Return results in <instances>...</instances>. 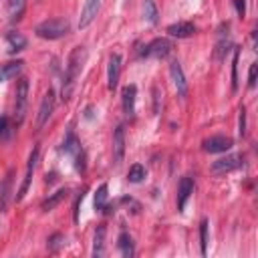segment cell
Listing matches in <instances>:
<instances>
[{"label":"cell","instance_id":"cell-1","mask_svg":"<svg viewBox=\"0 0 258 258\" xmlns=\"http://www.w3.org/2000/svg\"><path fill=\"white\" fill-rule=\"evenodd\" d=\"M87 60V50L85 46H75L69 54L67 67H64V79H62V89H60V97L62 101H69L73 95V89L77 85V79L83 71V64Z\"/></svg>","mask_w":258,"mask_h":258},{"label":"cell","instance_id":"cell-2","mask_svg":"<svg viewBox=\"0 0 258 258\" xmlns=\"http://www.w3.org/2000/svg\"><path fill=\"white\" fill-rule=\"evenodd\" d=\"M71 30V22L67 18H48L44 22H40L34 32L36 36L44 38V40H56V38H62L67 32Z\"/></svg>","mask_w":258,"mask_h":258},{"label":"cell","instance_id":"cell-3","mask_svg":"<svg viewBox=\"0 0 258 258\" xmlns=\"http://www.w3.org/2000/svg\"><path fill=\"white\" fill-rule=\"evenodd\" d=\"M26 107H28V79L20 77L16 83V91H14V121H16V125L24 121Z\"/></svg>","mask_w":258,"mask_h":258},{"label":"cell","instance_id":"cell-4","mask_svg":"<svg viewBox=\"0 0 258 258\" xmlns=\"http://www.w3.org/2000/svg\"><path fill=\"white\" fill-rule=\"evenodd\" d=\"M62 149H64V153L73 155L77 171H85V167H87V163H85V151H83L81 141L77 139V135H75L73 131H69V133H67L64 141H62Z\"/></svg>","mask_w":258,"mask_h":258},{"label":"cell","instance_id":"cell-5","mask_svg":"<svg viewBox=\"0 0 258 258\" xmlns=\"http://www.w3.org/2000/svg\"><path fill=\"white\" fill-rule=\"evenodd\" d=\"M171 52V42L167 38H153L149 44L143 46L141 56H151V58H165Z\"/></svg>","mask_w":258,"mask_h":258},{"label":"cell","instance_id":"cell-6","mask_svg":"<svg viewBox=\"0 0 258 258\" xmlns=\"http://www.w3.org/2000/svg\"><path fill=\"white\" fill-rule=\"evenodd\" d=\"M38 153H40V149H38V145H34V147H32V151H30V155H28L26 173H24V179H22V183H20V187H18V194H16V202H20V200L26 196L28 187H30V181H32V173H34V167H36V161H38Z\"/></svg>","mask_w":258,"mask_h":258},{"label":"cell","instance_id":"cell-7","mask_svg":"<svg viewBox=\"0 0 258 258\" xmlns=\"http://www.w3.org/2000/svg\"><path fill=\"white\" fill-rule=\"evenodd\" d=\"M52 111H54V91L48 89V91L44 93L42 101H40V107H38V113H36V125H38V127H44V125L48 123Z\"/></svg>","mask_w":258,"mask_h":258},{"label":"cell","instance_id":"cell-8","mask_svg":"<svg viewBox=\"0 0 258 258\" xmlns=\"http://www.w3.org/2000/svg\"><path fill=\"white\" fill-rule=\"evenodd\" d=\"M242 161H244V157H242V155H238V153H232V155H226V157H220V159H216V161L210 165V169H212L214 173H226V171L238 169V167L242 165Z\"/></svg>","mask_w":258,"mask_h":258},{"label":"cell","instance_id":"cell-9","mask_svg":"<svg viewBox=\"0 0 258 258\" xmlns=\"http://www.w3.org/2000/svg\"><path fill=\"white\" fill-rule=\"evenodd\" d=\"M169 75H171L173 87L177 91V97H185L187 95V81H185V75H183V69H181L179 60L169 62Z\"/></svg>","mask_w":258,"mask_h":258},{"label":"cell","instance_id":"cell-10","mask_svg":"<svg viewBox=\"0 0 258 258\" xmlns=\"http://www.w3.org/2000/svg\"><path fill=\"white\" fill-rule=\"evenodd\" d=\"M234 141L232 137H226V135H212L204 141V151L208 153H224L228 149H232Z\"/></svg>","mask_w":258,"mask_h":258},{"label":"cell","instance_id":"cell-11","mask_svg":"<svg viewBox=\"0 0 258 258\" xmlns=\"http://www.w3.org/2000/svg\"><path fill=\"white\" fill-rule=\"evenodd\" d=\"M119 75H121V56L117 52H113L109 56V62H107V89L109 91H115L117 89Z\"/></svg>","mask_w":258,"mask_h":258},{"label":"cell","instance_id":"cell-12","mask_svg":"<svg viewBox=\"0 0 258 258\" xmlns=\"http://www.w3.org/2000/svg\"><path fill=\"white\" fill-rule=\"evenodd\" d=\"M191 194H194V179L189 175H185L179 179V185H177V210L179 212L185 210V204Z\"/></svg>","mask_w":258,"mask_h":258},{"label":"cell","instance_id":"cell-13","mask_svg":"<svg viewBox=\"0 0 258 258\" xmlns=\"http://www.w3.org/2000/svg\"><path fill=\"white\" fill-rule=\"evenodd\" d=\"M125 155V127L117 125L113 131V159L115 163H121Z\"/></svg>","mask_w":258,"mask_h":258},{"label":"cell","instance_id":"cell-14","mask_svg":"<svg viewBox=\"0 0 258 258\" xmlns=\"http://www.w3.org/2000/svg\"><path fill=\"white\" fill-rule=\"evenodd\" d=\"M135 97H137V87L135 85H127L121 91V103H123V113L127 117L135 115Z\"/></svg>","mask_w":258,"mask_h":258},{"label":"cell","instance_id":"cell-15","mask_svg":"<svg viewBox=\"0 0 258 258\" xmlns=\"http://www.w3.org/2000/svg\"><path fill=\"white\" fill-rule=\"evenodd\" d=\"M99 6H101V0H85V6H83V12H81V18H79V28H87L97 12H99Z\"/></svg>","mask_w":258,"mask_h":258},{"label":"cell","instance_id":"cell-16","mask_svg":"<svg viewBox=\"0 0 258 258\" xmlns=\"http://www.w3.org/2000/svg\"><path fill=\"white\" fill-rule=\"evenodd\" d=\"M194 32H196V26H194V22H187V20H179V22H173L167 26V34L173 38H187Z\"/></svg>","mask_w":258,"mask_h":258},{"label":"cell","instance_id":"cell-17","mask_svg":"<svg viewBox=\"0 0 258 258\" xmlns=\"http://www.w3.org/2000/svg\"><path fill=\"white\" fill-rule=\"evenodd\" d=\"M6 46H8V52L10 54H16V52H20V50H24L26 48V38H24V34H20V32H8L6 34Z\"/></svg>","mask_w":258,"mask_h":258},{"label":"cell","instance_id":"cell-18","mask_svg":"<svg viewBox=\"0 0 258 258\" xmlns=\"http://www.w3.org/2000/svg\"><path fill=\"white\" fill-rule=\"evenodd\" d=\"M22 60H10L6 64H0V81H8L12 77H16L22 71Z\"/></svg>","mask_w":258,"mask_h":258},{"label":"cell","instance_id":"cell-19","mask_svg":"<svg viewBox=\"0 0 258 258\" xmlns=\"http://www.w3.org/2000/svg\"><path fill=\"white\" fill-rule=\"evenodd\" d=\"M8 20L10 22H18L24 14V8H26V0H8Z\"/></svg>","mask_w":258,"mask_h":258},{"label":"cell","instance_id":"cell-20","mask_svg":"<svg viewBox=\"0 0 258 258\" xmlns=\"http://www.w3.org/2000/svg\"><path fill=\"white\" fill-rule=\"evenodd\" d=\"M105 254V226H99L95 230V238H93V256L101 258Z\"/></svg>","mask_w":258,"mask_h":258},{"label":"cell","instance_id":"cell-21","mask_svg":"<svg viewBox=\"0 0 258 258\" xmlns=\"http://www.w3.org/2000/svg\"><path fill=\"white\" fill-rule=\"evenodd\" d=\"M117 246H119V250H121V254H123L125 258H131V256L135 254V246H133V240H131V236H129L127 232H121V234H119Z\"/></svg>","mask_w":258,"mask_h":258},{"label":"cell","instance_id":"cell-22","mask_svg":"<svg viewBox=\"0 0 258 258\" xmlns=\"http://www.w3.org/2000/svg\"><path fill=\"white\" fill-rule=\"evenodd\" d=\"M67 194H69V189H58V191H54L52 196H48L44 202H42V212H50V210H54L64 198H67Z\"/></svg>","mask_w":258,"mask_h":258},{"label":"cell","instance_id":"cell-23","mask_svg":"<svg viewBox=\"0 0 258 258\" xmlns=\"http://www.w3.org/2000/svg\"><path fill=\"white\" fill-rule=\"evenodd\" d=\"M107 196H109V187H107V183H101L97 187V191H95V210L97 212H105Z\"/></svg>","mask_w":258,"mask_h":258},{"label":"cell","instance_id":"cell-24","mask_svg":"<svg viewBox=\"0 0 258 258\" xmlns=\"http://www.w3.org/2000/svg\"><path fill=\"white\" fill-rule=\"evenodd\" d=\"M143 16H145L147 22L157 24L159 12H157V6H155V0H143Z\"/></svg>","mask_w":258,"mask_h":258},{"label":"cell","instance_id":"cell-25","mask_svg":"<svg viewBox=\"0 0 258 258\" xmlns=\"http://www.w3.org/2000/svg\"><path fill=\"white\" fill-rule=\"evenodd\" d=\"M228 46H230V38H228V28H226V32H220V38H218V42H216L214 56H216V58H224V54L228 52Z\"/></svg>","mask_w":258,"mask_h":258},{"label":"cell","instance_id":"cell-26","mask_svg":"<svg viewBox=\"0 0 258 258\" xmlns=\"http://www.w3.org/2000/svg\"><path fill=\"white\" fill-rule=\"evenodd\" d=\"M147 175V171H145V167L141 165V163H135V165H131L129 167V171H127V179L131 181V183H139V181H143V177Z\"/></svg>","mask_w":258,"mask_h":258},{"label":"cell","instance_id":"cell-27","mask_svg":"<svg viewBox=\"0 0 258 258\" xmlns=\"http://www.w3.org/2000/svg\"><path fill=\"white\" fill-rule=\"evenodd\" d=\"M12 131H14L12 121L8 117H0V141H8L12 137Z\"/></svg>","mask_w":258,"mask_h":258},{"label":"cell","instance_id":"cell-28","mask_svg":"<svg viewBox=\"0 0 258 258\" xmlns=\"http://www.w3.org/2000/svg\"><path fill=\"white\" fill-rule=\"evenodd\" d=\"M200 246H202V256L208 254V220H202L200 224Z\"/></svg>","mask_w":258,"mask_h":258},{"label":"cell","instance_id":"cell-29","mask_svg":"<svg viewBox=\"0 0 258 258\" xmlns=\"http://www.w3.org/2000/svg\"><path fill=\"white\" fill-rule=\"evenodd\" d=\"M62 244H64V236L62 234H52L48 238V250H52V252H56Z\"/></svg>","mask_w":258,"mask_h":258},{"label":"cell","instance_id":"cell-30","mask_svg":"<svg viewBox=\"0 0 258 258\" xmlns=\"http://www.w3.org/2000/svg\"><path fill=\"white\" fill-rule=\"evenodd\" d=\"M8 187H10V173H8V177L4 179V185L0 187V210H4V206H6V200H8Z\"/></svg>","mask_w":258,"mask_h":258},{"label":"cell","instance_id":"cell-31","mask_svg":"<svg viewBox=\"0 0 258 258\" xmlns=\"http://www.w3.org/2000/svg\"><path fill=\"white\" fill-rule=\"evenodd\" d=\"M238 56H240V50L236 48L234 50V64H232V89L234 91L238 89V73H236V69H238Z\"/></svg>","mask_w":258,"mask_h":258},{"label":"cell","instance_id":"cell-32","mask_svg":"<svg viewBox=\"0 0 258 258\" xmlns=\"http://www.w3.org/2000/svg\"><path fill=\"white\" fill-rule=\"evenodd\" d=\"M256 75H258V64L252 62V64H250V71H248V87H250V89L256 87Z\"/></svg>","mask_w":258,"mask_h":258},{"label":"cell","instance_id":"cell-33","mask_svg":"<svg viewBox=\"0 0 258 258\" xmlns=\"http://www.w3.org/2000/svg\"><path fill=\"white\" fill-rule=\"evenodd\" d=\"M234 6H236L238 16H244L246 14V0H234Z\"/></svg>","mask_w":258,"mask_h":258},{"label":"cell","instance_id":"cell-34","mask_svg":"<svg viewBox=\"0 0 258 258\" xmlns=\"http://www.w3.org/2000/svg\"><path fill=\"white\" fill-rule=\"evenodd\" d=\"M83 191H85V189H83ZM83 191L77 196V202H75V210H73V218H75V222H79V204L83 202V196H85Z\"/></svg>","mask_w":258,"mask_h":258},{"label":"cell","instance_id":"cell-35","mask_svg":"<svg viewBox=\"0 0 258 258\" xmlns=\"http://www.w3.org/2000/svg\"><path fill=\"white\" fill-rule=\"evenodd\" d=\"M246 133V111H244V107L240 109V135H244Z\"/></svg>","mask_w":258,"mask_h":258},{"label":"cell","instance_id":"cell-36","mask_svg":"<svg viewBox=\"0 0 258 258\" xmlns=\"http://www.w3.org/2000/svg\"><path fill=\"white\" fill-rule=\"evenodd\" d=\"M123 2H129V0H123Z\"/></svg>","mask_w":258,"mask_h":258}]
</instances>
